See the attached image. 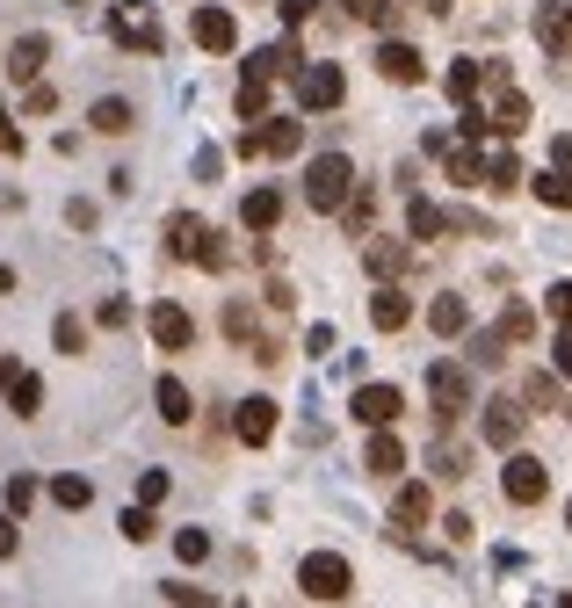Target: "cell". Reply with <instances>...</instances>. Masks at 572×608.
Returning <instances> with one entry per match:
<instances>
[{
  "label": "cell",
  "mask_w": 572,
  "mask_h": 608,
  "mask_svg": "<svg viewBox=\"0 0 572 608\" xmlns=\"http://www.w3.org/2000/svg\"><path fill=\"white\" fill-rule=\"evenodd\" d=\"M355 196V167H348V152H319V160L305 167V203L312 210H341Z\"/></svg>",
  "instance_id": "obj_1"
},
{
  "label": "cell",
  "mask_w": 572,
  "mask_h": 608,
  "mask_svg": "<svg viewBox=\"0 0 572 608\" xmlns=\"http://www.w3.org/2000/svg\"><path fill=\"white\" fill-rule=\"evenodd\" d=\"M167 254L174 261H196V268H225L218 232H210L203 218H189V210H174V218H167Z\"/></svg>",
  "instance_id": "obj_2"
},
{
  "label": "cell",
  "mask_w": 572,
  "mask_h": 608,
  "mask_svg": "<svg viewBox=\"0 0 572 608\" xmlns=\"http://www.w3.org/2000/svg\"><path fill=\"white\" fill-rule=\"evenodd\" d=\"M297 587H305L312 601H348L355 572H348V558H341V551H312L305 565H297Z\"/></svg>",
  "instance_id": "obj_3"
},
{
  "label": "cell",
  "mask_w": 572,
  "mask_h": 608,
  "mask_svg": "<svg viewBox=\"0 0 572 608\" xmlns=\"http://www.w3.org/2000/svg\"><path fill=\"white\" fill-rule=\"evenodd\" d=\"M428 399H435V420L449 428L457 413H471V370L464 362H428Z\"/></svg>",
  "instance_id": "obj_4"
},
{
  "label": "cell",
  "mask_w": 572,
  "mask_h": 608,
  "mask_svg": "<svg viewBox=\"0 0 572 608\" xmlns=\"http://www.w3.org/2000/svg\"><path fill=\"white\" fill-rule=\"evenodd\" d=\"M500 493L515 500V507H544V493H551V471H544V456H507V471H500Z\"/></svg>",
  "instance_id": "obj_5"
},
{
  "label": "cell",
  "mask_w": 572,
  "mask_h": 608,
  "mask_svg": "<svg viewBox=\"0 0 572 608\" xmlns=\"http://www.w3.org/2000/svg\"><path fill=\"white\" fill-rule=\"evenodd\" d=\"M348 413H355V420H363V428L377 435V428H391V420L406 413V391H399V384H355Z\"/></svg>",
  "instance_id": "obj_6"
},
{
  "label": "cell",
  "mask_w": 572,
  "mask_h": 608,
  "mask_svg": "<svg viewBox=\"0 0 572 608\" xmlns=\"http://www.w3.org/2000/svg\"><path fill=\"white\" fill-rule=\"evenodd\" d=\"M341 95H348V80H341V66H297V109H341Z\"/></svg>",
  "instance_id": "obj_7"
},
{
  "label": "cell",
  "mask_w": 572,
  "mask_h": 608,
  "mask_svg": "<svg viewBox=\"0 0 572 608\" xmlns=\"http://www.w3.org/2000/svg\"><path fill=\"white\" fill-rule=\"evenodd\" d=\"M145 333H153V341H160L167 355H182V348L196 341V319H189V312H182V304H174V297H160L153 312H145Z\"/></svg>",
  "instance_id": "obj_8"
},
{
  "label": "cell",
  "mask_w": 572,
  "mask_h": 608,
  "mask_svg": "<svg viewBox=\"0 0 572 608\" xmlns=\"http://www.w3.org/2000/svg\"><path fill=\"white\" fill-rule=\"evenodd\" d=\"M536 44L551 58H572V0H536Z\"/></svg>",
  "instance_id": "obj_9"
},
{
  "label": "cell",
  "mask_w": 572,
  "mask_h": 608,
  "mask_svg": "<svg viewBox=\"0 0 572 608\" xmlns=\"http://www.w3.org/2000/svg\"><path fill=\"white\" fill-rule=\"evenodd\" d=\"M377 73H384L391 87H413L420 73H428V58H420L413 44H399V37H384V44H377Z\"/></svg>",
  "instance_id": "obj_10"
},
{
  "label": "cell",
  "mask_w": 572,
  "mask_h": 608,
  "mask_svg": "<svg viewBox=\"0 0 572 608\" xmlns=\"http://www.w3.org/2000/svg\"><path fill=\"white\" fill-rule=\"evenodd\" d=\"M522 420H529V413H522V399H493V406H486V420H478V435H486L493 449H515V442H522Z\"/></svg>",
  "instance_id": "obj_11"
},
{
  "label": "cell",
  "mask_w": 572,
  "mask_h": 608,
  "mask_svg": "<svg viewBox=\"0 0 572 608\" xmlns=\"http://www.w3.org/2000/svg\"><path fill=\"white\" fill-rule=\"evenodd\" d=\"M486 80H507L500 66H478V58H457V66H449V102H464V109H478V87H486Z\"/></svg>",
  "instance_id": "obj_12"
},
{
  "label": "cell",
  "mask_w": 572,
  "mask_h": 608,
  "mask_svg": "<svg viewBox=\"0 0 572 608\" xmlns=\"http://www.w3.org/2000/svg\"><path fill=\"white\" fill-rule=\"evenodd\" d=\"M189 37H196L203 51H232V44H239V22H232L225 8H196V15H189Z\"/></svg>",
  "instance_id": "obj_13"
},
{
  "label": "cell",
  "mask_w": 572,
  "mask_h": 608,
  "mask_svg": "<svg viewBox=\"0 0 572 608\" xmlns=\"http://www.w3.org/2000/svg\"><path fill=\"white\" fill-rule=\"evenodd\" d=\"M232 435L261 449L268 435H276V399H239V413H232Z\"/></svg>",
  "instance_id": "obj_14"
},
{
  "label": "cell",
  "mask_w": 572,
  "mask_h": 608,
  "mask_svg": "<svg viewBox=\"0 0 572 608\" xmlns=\"http://www.w3.org/2000/svg\"><path fill=\"white\" fill-rule=\"evenodd\" d=\"M486 124H493L500 138H522V131H529V95H522V87H500V102L486 109Z\"/></svg>",
  "instance_id": "obj_15"
},
{
  "label": "cell",
  "mask_w": 572,
  "mask_h": 608,
  "mask_svg": "<svg viewBox=\"0 0 572 608\" xmlns=\"http://www.w3.org/2000/svg\"><path fill=\"white\" fill-rule=\"evenodd\" d=\"M254 138H261L268 160H290V152L305 145V124H297V116H268V124H254Z\"/></svg>",
  "instance_id": "obj_16"
},
{
  "label": "cell",
  "mask_w": 572,
  "mask_h": 608,
  "mask_svg": "<svg viewBox=\"0 0 572 608\" xmlns=\"http://www.w3.org/2000/svg\"><path fill=\"white\" fill-rule=\"evenodd\" d=\"M153 406H160L167 428H189V420H196V399H189L182 377H160V384H153Z\"/></svg>",
  "instance_id": "obj_17"
},
{
  "label": "cell",
  "mask_w": 572,
  "mask_h": 608,
  "mask_svg": "<svg viewBox=\"0 0 572 608\" xmlns=\"http://www.w3.org/2000/svg\"><path fill=\"white\" fill-rule=\"evenodd\" d=\"M363 471H370V478H399V471H406V449H399V435H391V428H377V435H370Z\"/></svg>",
  "instance_id": "obj_18"
},
{
  "label": "cell",
  "mask_w": 572,
  "mask_h": 608,
  "mask_svg": "<svg viewBox=\"0 0 572 608\" xmlns=\"http://www.w3.org/2000/svg\"><path fill=\"white\" fill-rule=\"evenodd\" d=\"M276 218H283V189H247L239 225H247V232H276Z\"/></svg>",
  "instance_id": "obj_19"
},
{
  "label": "cell",
  "mask_w": 572,
  "mask_h": 608,
  "mask_svg": "<svg viewBox=\"0 0 572 608\" xmlns=\"http://www.w3.org/2000/svg\"><path fill=\"white\" fill-rule=\"evenodd\" d=\"M370 319H377V333H399V326L413 319V297H406L399 283H384V290L370 297Z\"/></svg>",
  "instance_id": "obj_20"
},
{
  "label": "cell",
  "mask_w": 572,
  "mask_h": 608,
  "mask_svg": "<svg viewBox=\"0 0 572 608\" xmlns=\"http://www.w3.org/2000/svg\"><path fill=\"white\" fill-rule=\"evenodd\" d=\"M87 124H95V131H102V138H124V131H131V124H138V109H131V102H124V95H102V102H95V109H87Z\"/></svg>",
  "instance_id": "obj_21"
},
{
  "label": "cell",
  "mask_w": 572,
  "mask_h": 608,
  "mask_svg": "<svg viewBox=\"0 0 572 608\" xmlns=\"http://www.w3.org/2000/svg\"><path fill=\"white\" fill-rule=\"evenodd\" d=\"M44 58H51V37H15V51H8V73L29 87V80L44 73Z\"/></svg>",
  "instance_id": "obj_22"
},
{
  "label": "cell",
  "mask_w": 572,
  "mask_h": 608,
  "mask_svg": "<svg viewBox=\"0 0 572 608\" xmlns=\"http://www.w3.org/2000/svg\"><path fill=\"white\" fill-rule=\"evenodd\" d=\"M428 514H435V493H428V485H399V500H391V522L413 529V522H428Z\"/></svg>",
  "instance_id": "obj_23"
},
{
  "label": "cell",
  "mask_w": 572,
  "mask_h": 608,
  "mask_svg": "<svg viewBox=\"0 0 572 608\" xmlns=\"http://www.w3.org/2000/svg\"><path fill=\"white\" fill-rule=\"evenodd\" d=\"M428 326L442 333V341H457V333L471 326V304H464V297H435V304H428Z\"/></svg>",
  "instance_id": "obj_24"
},
{
  "label": "cell",
  "mask_w": 572,
  "mask_h": 608,
  "mask_svg": "<svg viewBox=\"0 0 572 608\" xmlns=\"http://www.w3.org/2000/svg\"><path fill=\"white\" fill-rule=\"evenodd\" d=\"M442 160H449V181H464V189H478V181H486V160H478V145H449Z\"/></svg>",
  "instance_id": "obj_25"
},
{
  "label": "cell",
  "mask_w": 572,
  "mask_h": 608,
  "mask_svg": "<svg viewBox=\"0 0 572 608\" xmlns=\"http://www.w3.org/2000/svg\"><path fill=\"white\" fill-rule=\"evenodd\" d=\"M363 268H370V276H399V268H406V247H399V239H370V247H363Z\"/></svg>",
  "instance_id": "obj_26"
},
{
  "label": "cell",
  "mask_w": 572,
  "mask_h": 608,
  "mask_svg": "<svg viewBox=\"0 0 572 608\" xmlns=\"http://www.w3.org/2000/svg\"><path fill=\"white\" fill-rule=\"evenodd\" d=\"M406 232H413V239H442V232H449V218H442V210H435L428 196H413V210H406Z\"/></svg>",
  "instance_id": "obj_27"
},
{
  "label": "cell",
  "mask_w": 572,
  "mask_h": 608,
  "mask_svg": "<svg viewBox=\"0 0 572 608\" xmlns=\"http://www.w3.org/2000/svg\"><path fill=\"white\" fill-rule=\"evenodd\" d=\"M529 189H536V203H551V210H572V174H558V167H544V174L529 181Z\"/></svg>",
  "instance_id": "obj_28"
},
{
  "label": "cell",
  "mask_w": 572,
  "mask_h": 608,
  "mask_svg": "<svg viewBox=\"0 0 572 608\" xmlns=\"http://www.w3.org/2000/svg\"><path fill=\"white\" fill-rule=\"evenodd\" d=\"M493 333H500V348H515V341H529V333H536V312H529V304H507Z\"/></svg>",
  "instance_id": "obj_29"
},
{
  "label": "cell",
  "mask_w": 572,
  "mask_h": 608,
  "mask_svg": "<svg viewBox=\"0 0 572 608\" xmlns=\"http://www.w3.org/2000/svg\"><path fill=\"white\" fill-rule=\"evenodd\" d=\"M51 500H58V507H66V514H80L87 500H95V485H87L80 471H66V478H51Z\"/></svg>",
  "instance_id": "obj_30"
},
{
  "label": "cell",
  "mask_w": 572,
  "mask_h": 608,
  "mask_svg": "<svg viewBox=\"0 0 572 608\" xmlns=\"http://www.w3.org/2000/svg\"><path fill=\"white\" fill-rule=\"evenodd\" d=\"M225 333L239 348H261V326H254V304H225Z\"/></svg>",
  "instance_id": "obj_31"
},
{
  "label": "cell",
  "mask_w": 572,
  "mask_h": 608,
  "mask_svg": "<svg viewBox=\"0 0 572 608\" xmlns=\"http://www.w3.org/2000/svg\"><path fill=\"white\" fill-rule=\"evenodd\" d=\"M341 210H348V232H355V239H363V232L377 225V189H355V196H348Z\"/></svg>",
  "instance_id": "obj_32"
},
{
  "label": "cell",
  "mask_w": 572,
  "mask_h": 608,
  "mask_svg": "<svg viewBox=\"0 0 572 608\" xmlns=\"http://www.w3.org/2000/svg\"><path fill=\"white\" fill-rule=\"evenodd\" d=\"M51 341H58V355H80V348H87V319H80V312H58Z\"/></svg>",
  "instance_id": "obj_33"
},
{
  "label": "cell",
  "mask_w": 572,
  "mask_h": 608,
  "mask_svg": "<svg viewBox=\"0 0 572 608\" xmlns=\"http://www.w3.org/2000/svg\"><path fill=\"white\" fill-rule=\"evenodd\" d=\"M8 406H15V413L29 420V413H37V406H44V384H37V377H29V370H15V384H8Z\"/></svg>",
  "instance_id": "obj_34"
},
{
  "label": "cell",
  "mask_w": 572,
  "mask_h": 608,
  "mask_svg": "<svg viewBox=\"0 0 572 608\" xmlns=\"http://www.w3.org/2000/svg\"><path fill=\"white\" fill-rule=\"evenodd\" d=\"M341 8H348L355 22H370V29H391V22H399V8H391V0H341Z\"/></svg>",
  "instance_id": "obj_35"
},
{
  "label": "cell",
  "mask_w": 572,
  "mask_h": 608,
  "mask_svg": "<svg viewBox=\"0 0 572 608\" xmlns=\"http://www.w3.org/2000/svg\"><path fill=\"white\" fill-rule=\"evenodd\" d=\"M116 37H124L131 51H145V58H153V51L167 44V37H160V29H153V22H116Z\"/></svg>",
  "instance_id": "obj_36"
},
{
  "label": "cell",
  "mask_w": 572,
  "mask_h": 608,
  "mask_svg": "<svg viewBox=\"0 0 572 608\" xmlns=\"http://www.w3.org/2000/svg\"><path fill=\"white\" fill-rule=\"evenodd\" d=\"M522 399H529V406H558V377H551V370H529V377H522Z\"/></svg>",
  "instance_id": "obj_37"
},
{
  "label": "cell",
  "mask_w": 572,
  "mask_h": 608,
  "mask_svg": "<svg viewBox=\"0 0 572 608\" xmlns=\"http://www.w3.org/2000/svg\"><path fill=\"white\" fill-rule=\"evenodd\" d=\"M174 558H182V565H203V558H210V536H203V529H174Z\"/></svg>",
  "instance_id": "obj_38"
},
{
  "label": "cell",
  "mask_w": 572,
  "mask_h": 608,
  "mask_svg": "<svg viewBox=\"0 0 572 608\" xmlns=\"http://www.w3.org/2000/svg\"><path fill=\"white\" fill-rule=\"evenodd\" d=\"M515 181H522L515 152H493V160H486V189H515Z\"/></svg>",
  "instance_id": "obj_39"
},
{
  "label": "cell",
  "mask_w": 572,
  "mask_h": 608,
  "mask_svg": "<svg viewBox=\"0 0 572 608\" xmlns=\"http://www.w3.org/2000/svg\"><path fill=\"white\" fill-rule=\"evenodd\" d=\"M124 536H131V543H153V536H160L153 507H124Z\"/></svg>",
  "instance_id": "obj_40"
},
{
  "label": "cell",
  "mask_w": 572,
  "mask_h": 608,
  "mask_svg": "<svg viewBox=\"0 0 572 608\" xmlns=\"http://www.w3.org/2000/svg\"><path fill=\"white\" fill-rule=\"evenodd\" d=\"M29 507H37V478L15 471V478H8V514H29Z\"/></svg>",
  "instance_id": "obj_41"
},
{
  "label": "cell",
  "mask_w": 572,
  "mask_h": 608,
  "mask_svg": "<svg viewBox=\"0 0 572 608\" xmlns=\"http://www.w3.org/2000/svg\"><path fill=\"white\" fill-rule=\"evenodd\" d=\"M544 304H551V319L572 333V276H565V283H551V290H544Z\"/></svg>",
  "instance_id": "obj_42"
},
{
  "label": "cell",
  "mask_w": 572,
  "mask_h": 608,
  "mask_svg": "<svg viewBox=\"0 0 572 608\" xmlns=\"http://www.w3.org/2000/svg\"><path fill=\"white\" fill-rule=\"evenodd\" d=\"M261 109H268V80L247 73V80H239V116H261Z\"/></svg>",
  "instance_id": "obj_43"
},
{
  "label": "cell",
  "mask_w": 572,
  "mask_h": 608,
  "mask_svg": "<svg viewBox=\"0 0 572 608\" xmlns=\"http://www.w3.org/2000/svg\"><path fill=\"white\" fill-rule=\"evenodd\" d=\"M464 464H471V456H464L457 442H435V471H442V478H464Z\"/></svg>",
  "instance_id": "obj_44"
},
{
  "label": "cell",
  "mask_w": 572,
  "mask_h": 608,
  "mask_svg": "<svg viewBox=\"0 0 572 608\" xmlns=\"http://www.w3.org/2000/svg\"><path fill=\"white\" fill-rule=\"evenodd\" d=\"M22 102L37 109V116H51V109H58V87H51V80H29V87H22Z\"/></svg>",
  "instance_id": "obj_45"
},
{
  "label": "cell",
  "mask_w": 572,
  "mask_h": 608,
  "mask_svg": "<svg viewBox=\"0 0 572 608\" xmlns=\"http://www.w3.org/2000/svg\"><path fill=\"white\" fill-rule=\"evenodd\" d=\"M167 500V471H138V507H160Z\"/></svg>",
  "instance_id": "obj_46"
},
{
  "label": "cell",
  "mask_w": 572,
  "mask_h": 608,
  "mask_svg": "<svg viewBox=\"0 0 572 608\" xmlns=\"http://www.w3.org/2000/svg\"><path fill=\"white\" fill-rule=\"evenodd\" d=\"M167 601H174V608H210V594L189 587V580H167Z\"/></svg>",
  "instance_id": "obj_47"
},
{
  "label": "cell",
  "mask_w": 572,
  "mask_h": 608,
  "mask_svg": "<svg viewBox=\"0 0 572 608\" xmlns=\"http://www.w3.org/2000/svg\"><path fill=\"white\" fill-rule=\"evenodd\" d=\"M276 15H283V29H305V22L319 15V0H283V8H276Z\"/></svg>",
  "instance_id": "obj_48"
},
{
  "label": "cell",
  "mask_w": 572,
  "mask_h": 608,
  "mask_svg": "<svg viewBox=\"0 0 572 608\" xmlns=\"http://www.w3.org/2000/svg\"><path fill=\"white\" fill-rule=\"evenodd\" d=\"M22 551V529H15V514H0V558H15Z\"/></svg>",
  "instance_id": "obj_49"
},
{
  "label": "cell",
  "mask_w": 572,
  "mask_h": 608,
  "mask_svg": "<svg viewBox=\"0 0 572 608\" xmlns=\"http://www.w3.org/2000/svg\"><path fill=\"white\" fill-rule=\"evenodd\" d=\"M102 326H131V304L124 297H102Z\"/></svg>",
  "instance_id": "obj_50"
},
{
  "label": "cell",
  "mask_w": 572,
  "mask_h": 608,
  "mask_svg": "<svg viewBox=\"0 0 572 608\" xmlns=\"http://www.w3.org/2000/svg\"><path fill=\"white\" fill-rule=\"evenodd\" d=\"M551 362H558V377H572V333H558V341H551Z\"/></svg>",
  "instance_id": "obj_51"
},
{
  "label": "cell",
  "mask_w": 572,
  "mask_h": 608,
  "mask_svg": "<svg viewBox=\"0 0 572 608\" xmlns=\"http://www.w3.org/2000/svg\"><path fill=\"white\" fill-rule=\"evenodd\" d=\"M0 152H22V131H15V116H0Z\"/></svg>",
  "instance_id": "obj_52"
},
{
  "label": "cell",
  "mask_w": 572,
  "mask_h": 608,
  "mask_svg": "<svg viewBox=\"0 0 572 608\" xmlns=\"http://www.w3.org/2000/svg\"><path fill=\"white\" fill-rule=\"evenodd\" d=\"M551 160H558V174H572V138H551Z\"/></svg>",
  "instance_id": "obj_53"
},
{
  "label": "cell",
  "mask_w": 572,
  "mask_h": 608,
  "mask_svg": "<svg viewBox=\"0 0 572 608\" xmlns=\"http://www.w3.org/2000/svg\"><path fill=\"white\" fill-rule=\"evenodd\" d=\"M8 290H15V268H8V261H0V297H8Z\"/></svg>",
  "instance_id": "obj_54"
},
{
  "label": "cell",
  "mask_w": 572,
  "mask_h": 608,
  "mask_svg": "<svg viewBox=\"0 0 572 608\" xmlns=\"http://www.w3.org/2000/svg\"><path fill=\"white\" fill-rule=\"evenodd\" d=\"M8 384H15V362H8V355H0V391H8Z\"/></svg>",
  "instance_id": "obj_55"
},
{
  "label": "cell",
  "mask_w": 572,
  "mask_h": 608,
  "mask_svg": "<svg viewBox=\"0 0 572 608\" xmlns=\"http://www.w3.org/2000/svg\"><path fill=\"white\" fill-rule=\"evenodd\" d=\"M428 15H449V0H428Z\"/></svg>",
  "instance_id": "obj_56"
},
{
  "label": "cell",
  "mask_w": 572,
  "mask_h": 608,
  "mask_svg": "<svg viewBox=\"0 0 572 608\" xmlns=\"http://www.w3.org/2000/svg\"><path fill=\"white\" fill-rule=\"evenodd\" d=\"M565 529H572V500H565Z\"/></svg>",
  "instance_id": "obj_57"
},
{
  "label": "cell",
  "mask_w": 572,
  "mask_h": 608,
  "mask_svg": "<svg viewBox=\"0 0 572 608\" xmlns=\"http://www.w3.org/2000/svg\"><path fill=\"white\" fill-rule=\"evenodd\" d=\"M66 8H87V0H66Z\"/></svg>",
  "instance_id": "obj_58"
},
{
  "label": "cell",
  "mask_w": 572,
  "mask_h": 608,
  "mask_svg": "<svg viewBox=\"0 0 572 608\" xmlns=\"http://www.w3.org/2000/svg\"><path fill=\"white\" fill-rule=\"evenodd\" d=\"M558 608H572V594H565V601H558Z\"/></svg>",
  "instance_id": "obj_59"
},
{
  "label": "cell",
  "mask_w": 572,
  "mask_h": 608,
  "mask_svg": "<svg viewBox=\"0 0 572 608\" xmlns=\"http://www.w3.org/2000/svg\"><path fill=\"white\" fill-rule=\"evenodd\" d=\"M565 413H572V406H565Z\"/></svg>",
  "instance_id": "obj_60"
}]
</instances>
